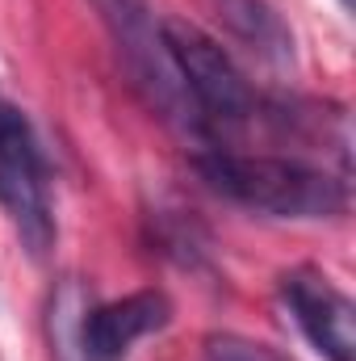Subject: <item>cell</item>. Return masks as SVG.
Masks as SVG:
<instances>
[{"instance_id":"obj_1","label":"cell","mask_w":356,"mask_h":361,"mask_svg":"<svg viewBox=\"0 0 356 361\" xmlns=\"http://www.w3.org/2000/svg\"><path fill=\"white\" fill-rule=\"evenodd\" d=\"M197 173L222 197L281 219H327L348 206V185L340 177L285 156H239L218 147L197 156Z\"/></svg>"},{"instance_id":"obj_2","label":"cell","mask_w":356,"mask_h":361,"mask_svg":"<svg viewBox=\"0 0 356 361\" xmlns=\"http://www.w3.org/2000/svg\"><path fill=\"white\" fill-rule=\"evenodd\" d=\"M160 38L168 51V63L177 72L180 89L189 97V105L205 118V122H222V126H239L256 114V92L243 80V72L231 63V55L201 34L189 21H160Z\"/></svg>"},{"instance_id":"obj_3","label":"cell","mask_w":356,"mask_h":361,"mask_svg":"<svg viewBox=\"0 0 356 361\" xmlns=\"http://www.w3.org/2000/svg\"><path fill=\"white\" fill-rule=\"evenodd\" d=\"M0 206L34 257H42L55 244L51 173H46L42 147L21 114H13V122L0 130Z\"/></svg>"},{"instance_id":"obj_4","label":"cell","mask_w":356,"mask_h":361,"mask_svg":"<svg viewBox=\"0 0 356 361\" xmlns=\"http://www.w3.org/2000/svg\"><path fill=\"white\" fill-rule=\"evenodd\" d=\"M92 4H96L101 21L109 25V34H113L117 51L126 55V63H130L134 80L147 89L151 105H160V109H164V118L184 122V118H189V114H184L189 97H184L177 72H172V63H168L164 38H160V25H155V17H151L147 0H92ZM189 126H193V118H189Z\"/></svg>"},{"instance_id":"obj_5","label":"cell","mask_w":356,"mask_h":361,"mask_svg":"<svg viewBox=\"0 0 356 361\" xmlns=\"http://www.w3.org/2000/svg\"><path fill=\"white\" fill-rule=\"evenodd\" d=\"M281 298L306 341L327 361H356V307L323 273L293 269L281 277Z\"/></svg>"},{"instance_id":"obj_6","label":"cell","mask_w":356,"mask_h":361,"mask_svg":"<svg viewBox=\"0 0 356 361\" xmlns=\"http://www.w3.org/2000/svg\"><path fill=\"white\" fill-rule=\"evenodd\" d=\"M168 319H172V302L160 290H139V294H126L117 302H105V307L89 311L84 328H80V341H84L89 357L113 361L122 357L134 341L160 332Z\"/></svg>"},{"instance_id":"obj_7","label":"cell","mask_w":356,"mask_h":361,"mask_svg":"<svg viewBox=\"0 0 356 361\" xmlns=\"http://www.w3.org/2000/svg\"><path fill=\"white\" fill-rule=\"evenodd\" d=\"M218 21L268 68L293 63V34L268 0H210Z\"/></svg>"},{"instance_id":"obj_8","label":"cell","mask_w":356,"mask_h":361,"mask_svg":"<svg viewBox=\"0 0 356 361\" xmlns=\"http://www.w3.org/2000/svg\"><path fill=\"white\" fill-rule=\"evenodd\" d=\"M205 361H289L281 357L276 349H268L260 341H248V336H235V332H214L205 336Z\"/></svg>"},{"instance_id":"obj_9","label":"cell","mask_w":356,"mask_h":361,"mask_svg":"<svg viewBox=\"0 0 356 361\" xmlns=\"http://www.w3.org/2000/svg\"><path fill=\"white\" fill-rule=\"evenodd\" d=\"M13 114H17V109H13V105H8V101H4V97H0V130H4V126H8V122H13Z\"/></svg>"},{"instance_id":"obj_10","label":"cell","mask_w":356,"mask_h":361,"mask_svg":"<svg viewBox=\"0 0 356 361\" xmlns=\"http://www.w3.org/2000/svg\"><path fill=\"white\" fill-rule=\"evenodd\" d=\"M340 4H344V8H352V0H340Z\"/></svg>"}]
</instances>
